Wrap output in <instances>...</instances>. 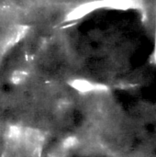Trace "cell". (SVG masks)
<instances>
[{
	"mask_svg": "<svg viewBox=\"0 0 156 157\" xmlns=\"http://www.w3.org/2000/svg\"><path fill=\"white\" fill-rule=\"evenodd\" d=\"M78 144V139L75 136H68L66 137L62 144L63 150H70L74 148Z\"/></svg>",
	"mask_w": 156,
	"mask_h": 157,
	"instance_id": "5",
	"label": "cell"
},
{
	"mask_svg": "<svg viewBox=\"0 0 156 157\" xmlns=\"http://www.w3.org/2000/svg\"><path fill=\"white\" fill-rule=\"evenodd\" d=\"M27 31H28V29L25 27H21V28L17 29L13 33L10 34V36L6 41V46L14 45L16 42H17L19 40H21V38L24 37V35L27 33Z\"/></svg>",
	"mask_w": 156,
	"mask_h": 157,
	"instance_id": "2",
	"label": "cell"
},
{
	"mask_svg": "<svg viewBox=\"0 0 156 157\" xmlns=\"http://www.w3.org/2000/svg\"><path fill=\"white\" fill-rule=\"evenodd\" d=\"M28 78V74L25 71L17 70L11 75V82L15 85H20L26 81Z\"/></svg>",
	"mask_w": 156,
	"mask_h": 157,
	"instance_id": "3",
	"label": "cell"
},
{
	"mask_svg": "<svg viewBox=\"0 0 156 157\" xmlns=\"http://www.w3.org/2000/svg\"><path fill=\"white\" fill-rule=\"evenodd\" d=\"M70 86L80 93H90L94 91H101L105 89L104 86L92 83L86 79H74L70 82Z\"/></svg>",
	"mask_w": 156,
	"mask_h": 157,
	"instance_id": "1",
	"label": "cell"
},
{
	"mask_svg": "<svg viewBox=\"0 0 156 157\" xmlns=\"http://www.w3.org/2000/svg\"><path fill=\"white\" fill-rule=\"evenodd\" d=\"M8 137L12 141H18L23 137V131L20 127L12 126L8 130Z\"/></svg>",
	"mask_w": 156,
	"mask_h": 157,
	"instance_id": "4",
	"label": "cell"
}]
</instances>
